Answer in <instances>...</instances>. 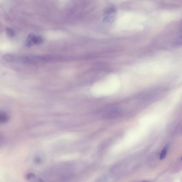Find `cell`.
I'll list each match as a JSON object with an SVG mask.
<instances>
[{
  "label": "cell",
  "mask_w": 182,
  "mask_h": 182,
  "mask_svg": "<svg viewBox=\"0 0 182 182\" xmlns=\"http://www.w3.org/2000/svg\"><path fill=\"white\" fill-rule=\"evenodd\" d=\"M168 150V146H165L163 150H162L160 153V160L163 159L165 157L167 154V151Z\"/></svg>",
  "instance_id": "obj_3"
},
{
  "label": "cell",
  "mask_w": 182,
  "mask_h": 182,
  "mask_svg": "<svg viewBox=\"0 0 182 182\" xmlns=\"http://www.w3.org/2000/svg\"><path fill=\"white\" fill-rule=\"evenodd\" d=\"M26 178L28 180H31L34 179L35 177V175L32 173H29L26 175Z\"/></svg>",
  "instance_id": "obj_5"
},
{
  "label": "cell",
  "mask_w": 182,
  "mask_h": 182,
  "mask_svg": "<svg viewBox=\"0 0 182 182\" xmlns=\"http://www.w3.org/2000/svg\"><path fill=\"white\" fill-rule=\"evenodd\" d=\"M42 41L43 40L41 37L35 36L34 34H30L27 39L26 45L27 47H31L34 44H41Z\"/></svg>",
  "instance_id": "obj_1"
},
{
  "label": "cell",
  "mask_w": 182,
  "mask_h": 182,
  "mask_svg": "<svg viewBox=\"0 0 182 182\" xmlns=\"http://www.w3.org/2000/svg\"><path fill=\"white\" fill-rule=\"evenodd\" d=\"M4 142V138L2 135L0 134V146L2 145Z\"/></svg>",
  "instance_id": "obj_6"
},
{
  "label": "cell",
  "mask_w": 182,
  "mask_h": 182,
  "mask_svg": "<svg viewBox=\"0 0 182 182\" xmlns=\"http://www.w3.org/2000/svg\"><path fill=\"white\" fill-rule=\"evenodd\" d=\"M9 116L6 113L4 112H0V124H3L8 121Z\"/></svg>",
  "instance_id": "obj_2"
},
{
  "label": "cell",
  "mask_w": 182,
  "mask_h": 182,
  "mask_svg": "<svg viewBox=\"0 0 182 182\" xmlns=\"http://www.w3.org/2000/svg\"><path fill=\"white\" fill-rule=\"evenodd\" d=\"M7 35L9 37H13L15 36V32L13 29L9 27H7L6 29Z\"/></svg>",
  "instance_id": "obj_4"
}]
</instances>
